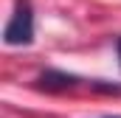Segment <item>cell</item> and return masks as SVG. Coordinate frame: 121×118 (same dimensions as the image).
<instances>
[{
	"instance_id": "2",
	"label": "cell",
	"mask_w": 121,
	"mask_h": 118,
	"mask_svg": "<svg viewBox=\"0 0 121 118\" xmlns=\"http://www.w3.org/2000/svg\"><path fill=\"white\" fill-rule=\"evenodd\" d=\"M37 82H39V87H42V90H68V87H76V84H79L76 76L62 73V70H45Z\"/></svg>"
},
{
	"instance_id": "1",
	"label": "cell",
	"mask_w": 121,
	"mask_h": 118,
	"mask_svg": "<svg viewBox=\"0 0 121 118\" xmlns=\"http://www.w3.org/2000/svg\"><path fill=\"white\" fill-rule=\"evenodd\" d=\"M3 42L6 45H31L34 42V11H31L28 0H17L14 14L3 31Z\"/></svg>"
},
{
	"instance_id": "3",
	"label": "cell",
	"mask_w": 121,
	"mask_h": 118,
	"mask_svg": "<svg viewBox=\"0 0 121 118\" xmlns=\"http://www.w3.org/2000/svg\"><path fill=\"white\" fill-rule=\"evenodd\" d=\"M116 51H118V59H121V37L116 39Z\"/></svg>"
}]
</instances>
